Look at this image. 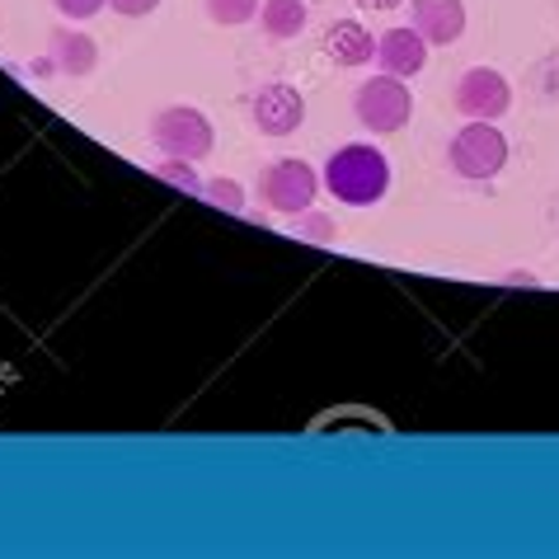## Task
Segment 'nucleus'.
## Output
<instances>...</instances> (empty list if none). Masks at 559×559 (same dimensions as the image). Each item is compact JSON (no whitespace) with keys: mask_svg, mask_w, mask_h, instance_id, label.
I'll return each mask as SVG.
<instances>
[{"mask_svg":"<svg viewBox=\"0 0 559 559\" xmlns=\"http://www.w3.org/2000/svg\"><path fill=\"white\" fill-rule=\"evenodd\" d=\"M357 5H362V10H400L405 0H357Z\"/></svg>","mask_w":559,"mask_h":559,"instance_id":"6ab92c4d","label":"nucleus"},{"mask_svg":"<svg viewBox=\"0 0 559 559\" xmlns=\"http://www.w3.org/2000/svg\"><path fill=\"white\" fill-rule=\"evenodd\" d=\"M207 14H212V24H222V28H240L259 14V0H207Z\"/></svg>","mask_w":559,"mask_h":559,"instance_id":"ddd939ff","label":"nucleus"},{"mask_svg":"<svg viewBox=\"0 0 559 559\" xmlns=\"http://www.w3.org/2000/svg\"><path fill=\"white\" fill-rule=\"evenodd\" d=\"M151 136H155V146H160L169 160H207L212 146H216V132H212L207 114H198V108H189V104L160 108Z\"/></svg>","mask_w":559,"mask_h":559,"instance_id":"20e7f679","label":"nucleus"},{"mask_svg":"<svg viewBox=\"0 0 559 559\" xmlns=\"http://www.w3.org/2000/svg\"><path fill=\"white\" fill-rule=\"evenodd\" d=\"M456 108L465 118H503L508 108H512V85H508V75L503 71H493V67H471L456 81Z\"/></svg>","mask_w":559,"mask_h":559,"instance_id":"423d86ee","label":"nucleus"},{"mask_svg":"<svg viewBox=\"0 0 559 559\" xmlns=\"http://www.w3.org/2000/svg\"><path fill=\"white\" fill-rule=\"evenodd\" d=\"M447 160L461 179H493L508 165V136L485 118H471L465 128L452 136L447 146Z\"/></svg>","mask_w":559,"mask_h":559,"instance_id":"7ed1b4c3","label":"nucleus"},{"mask_svg":"<svg viewBox=\"0 0 559 559\" xmlns=\"http://www.w3.org/2000/svg\"><path fill=\"white\" fill-rule=\"evenodd\" d=\"M203 193H207V203H216V207L245 212V189H240L236 179H207V183H203Z\"/></svg>","mask_w":559,"mask_h":559,"instance_id":"4468645a","label":"nucleus"},{"mask_svg":"<svg viewBox=\"0 0 559 559\" xmlns=\"http://www.w3.org/2000/svg\"><path fill=\"white\" fill-rule=\"evenodd\" d=\"M324 183H330V193L338 203L348 207H377L385 189H391V160H385L381 146L371 142H348L330 155V165H324Z\"/></svg>","mask_w":559,"mask_h":559,"instance_id":"f257e3e1","label":"nucleus"},{"mask_svg":"<svg viewBox=\"0 0 559 559\" xmlns=\"http://www.w3.org/2000/svg\"><path fill=\"white\" fill-rule=\"evenodd\" d=\"M353 114L371 136H391L414 118V95H409V85L400 81V75L381 71V75H371V81L357 85Z\"/></svg>","mask_w":559,"mask_h":559,"instance_id":"f03ea898","label":"nucleus"},{"mask_svg":"<svg viewBox=\"0 0 559 559\" xmlns=\"http://www.w3.org/2000/svg\"><path fill=\"white\" fill-rule=\"evenodd\" d=\"M377 61L400 81H409V75L428 67V38L418 28H385L377 38Z\"/></svg>","mask_w":559,"mask_h":559,"instance_id":"6e6552de","label":"nucleus"},{"mask_svg":"<svg viewBox=\"0 0 559 559\" xmlns=\"http://www.w3.org/2000/svg\"><path fill=\"white\" fill-rule=\"evenodd\" d=\"M414 28L424 34L428 43H456L465 34V5L461 0H414Z\"/></svg>","mask_w":559,"mask_h":559,"instance_id":"9d476101","label":"nucleus"},{"mask_svg":"<svg viewBox=\"0 0 559 559\" xmlns=\"http://www.w3.org/2000/svg\"><path fill=\"white\" fill-rule=\"evenodd\" d=\"M306 20H310L306 0H263V5H259V24H263V34L277 38V43L297 38L301 28H306Z\"/></svg>","mask_w":559,"mask_h":559,"instance_id":"f8f14e48","label":"nucleus"},{"mask_svg":"<svg viewBox=\"0 0 559 559\" xmlns=\"http://www.w3.org/2000/svg\"><path fill=\"white\" fill-rule=\"evenodd\" d=\"M48 43H52V61L61 75H90L99 67V43L81 34V28H57Z\"/></svg>","mask_w":559,"mask_h":559,"instance_id":"9b49d317","label":"nucleus"},{"mask_svg":"<svg viewBox=\"0 0 559 559\" xmlns=\"http://www.w3.org/2000/svg\"><path fill=\"white\" fill-rule=\"evenodd\" d=\"M108 5H114L122 20H146V14L160 5V0H108Z\"/></svg>","mask_w":559,"mask_h":559,"instance_id":"f3484780","label":"nucleus"},{"mask_svg":"<svg viewBox=\"0 0 559 559\" xmlns=\"http://www.w3.org/2000/svg\"><path fill=\"white\" fill-rule=\"evenodd\" d=\"M155 175H160L165 183H175V189H183V193H203V179L193 175V160H165Z\"/></svg>","mask_w":559,"mask_h":559,"instance_id":"2eb2a0df","label":"nucleus"},{"mask_svg":"<svg viewBox=\"0 0 559 559\" xmlns=\"http://www.w3.org/2000/svg\"><path fill=\"white\" fill-rule=\"evenodd\" d=\"M259 193H263V203H269L273 212L301 216V212H310V203H316L320 175H316V169H310L306 160H297V155H277V160L263 169Z\"/></svg>","mask_w":559,"mask_h":559,"instance_id":"39448f33","label":"nucleus"},{"mask_svg":"<svg viewBox=\"0 0 559 559\" xmlns=\"http://www.w3.org/2000/svg\"><path fill=\"white\" fill-rule=\"evenodd\" d=\"M306 230H310V240H330V236H338L334 222H324V216H310Z\"/></svg>","mask_w":559,"mask_h":559,"instance_id":"a211bd4d","label":"nucleus"},{"mask_svg":"<svg viewBox=\"0 0 559 559\" xmlns=\"http://www.w3.org/2000/svg\"><path fill=\"white\" fill-rule=\"evenodd\" d=\"M52 5L61 10V20H90V14H99L104 5H108V0H52Z\"/></svg>","mask_w":559,"mask_h":559,"instance_id":"dca6fc26","label":"nucleus"},{"mask_svg":"<svg viewBox=\"0 0 559 559\" xmlns=\"http://www.w3.org/2000/svg\"><path fill=\"white\" fill-rule=\"evenodd\" d=\"M250 114H254V128L263 136H292L306 122V99H301V90H292L283 81H269L254 95Z\"/></svg>","mask_w":559,"mask_h":559,"instance_id":"0eeeda50","label":"nucleus"},{"mask_svg":"<svg viewBox=\"0 0 559 559\" xmlns=\"http://www.w3.org/2000/svg\"><path fill=\"white\" fill-rule=\"evenodd\" d=\"M320 48H324V57H330L334 67H367V61L377 57V38H371L357 20H338V24L324 28Z\"/></svg>","mask_w":559,"mask_h":559,"instance_id":"1a4fd4ad","label":"nucleus"}]
</instances>
